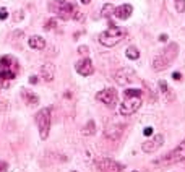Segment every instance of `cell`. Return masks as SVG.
Returning a JSON list of instances; mask_svg holds the SVG:
<instances>
[{
    "label": "cell",
    "instance_id": "cell-1",
    "mask_svg": "<svg viewBox=\"0 0 185 172\" xmlns=\"http://www.w3.org/2000/svg\"><path fill=\"white\" fill-rule=\"evenodd\" d=\"M20 70V63L13 55H2L0 57V83L3 88H8V81L16 78Z\"/></svg>",
    "mask_w": 185,
    "mask_h": 172
},
{
    "label": "cell",
    "instance_id": "cell-2",
    "mask_svg": "<svg viewBox=\"0 0 185 172\" xmlns=\"http://www.w3.org/2000/svg\"><path fill=\"white\" fill-rule=\"evenodd\" d=\"M177 54H179V46L175 44V42H170L167 44V47L162 51L161 54H158L153 59V70L154 71H162L166 70L167 67L172 65V62L175 60Z\"/></svg>",
    "mask_w": 185,
    "mask_h": 172
},
{
    "label": "cell",
    "instance_id": "cell-3",
    "mask_svg": "<svg viewBox=\"0 0 185 172\" xmlns=\"http://www.w3.org/2000/svg\"><path fill=\"white\" fill-rule=\"evenodd\" d=\"M180 161H185V140L177 148H174L172 151H169L167 154L161 156L159 159L153 161V166L166 167V166H170V164H175V162H180Z\"/></svg>",
    "mask_w": 185,
    "mask_h": 172
},
{
    "label": "cell",
    "instance_id": "cell-4",
    "mask_svg": "<svg viewBox=\"0 0 185 172\" xmlns=\"http://www.w3.org/2000/svg\"><path fill=\"white\" fill-rule=\"evenodd\" d=\"M125 36H127V31L124 29V28H117V26H112L111 25L109 29L99 34L97 39H99V42H101L102 46L114 47V46H117L119 42L125 38Z\"/></svg>",
    "mask_w": 185,
    "mask_h": 172
},
{
    "label": "cell",
    "instance_id": "cell-5",
    "mask_svg": "<svg viewBox=\"0 0 185 172\" xmlns=\"http://www.w3.org/2000/svg\"><path fill=\"white\" fill-rule=\"evenodd\" d=\"M51 11L55 13L59 18L62 20H72L73 18V13H75V5L70 3V2H65V0H54L51 2Z\"/></svg>",
    "mask_w": 185,
    "mask_h": 172
},
{
    "label": "cell",
    "instance_id": "cell-6",
    "mask_svg": "<svg viewBox=\"0 0 185 172\" xmlns=\"http://www.w3.org/2000/svg\"><path fill=\"white\" fill-rule=\"evenodd\" d=\"M36 124H38V128H39L41 140H46L49 137V132H51V107L41 109L36 114Z\"/></svg>",
    "mask_w": 185,
    "mask_h": 172
},
{
    "label": "cell",
    "instance_id": "cell-7",
    "mask_svg": "<svg viewBox=\"0 0 185 172\" xmlns=\"http://www.w3.org/2000/svg\"><path fill=\"white\" fill-rule=\"evenodd\" d=\"M141 107V96H125L124 102L120 104V114L122 115H132Z\"/></svg>",
    "mask_w": 185,
    "mask_h": 172
},
{
    "label": "cell",
    "instance_id": "cell-8",
    "mask_svg": "<svg viewBox=\"0 0 185 172\" xmlns=\"http://www.w3.org/2000/svg\"><path fill=\"white\" fill-rule=\"evenodd\" d=\"M96 167L101 172H122L125 169L124 164H120L114 159H109V157H102V159L96 161Z\"/></svg>",
    "mask_w": 185,
    "mask_h": 172
},
{
    "label": "cell",
    "instance_id": "cell-9",
    "mask_svg": "<svg viewBox=\"0 0 185 172\" xmlns=\"http://www.w3.org/2000/svg\"><path fill=\"white\" fill-rule=\"evenodd\" d=\"M96 97H97V101H101L107 107H114L117 104V91L114 88H106V89L97 91Z\"/></svg>",
    "mask_w": 185,
    "mask_h": 172
},
{
    "label": "cell",
    "instance_id": "cell-10",
    "mask_svg": "<svg viewBox=\"0 0 185 172\" xmlns=\"http://www.w3.org/2000/svg\"><path fill=\"white\" fill-rule=\"evenodd\" d=\"M162 145H164V135L158 133V135H153L148 141H145L143 145H141V149H143L145 153H154V151H158L159 148H162Z\"/></svg>",
    "mask_w": 185,
    "mask_h": 172
},
{
    "label": "cell",
    "instance_id": "cell-11",
    "mask_svg": "<svg viewBox=\"0 0 185 172\" xmlns=\"http://www.w3.org/2000/svg\"><path fill=\"white\" fill-rule=\"evenodd\" d=\"M133 80H135V71H133V68L124 67V68H119V70L115 71V81H117L120 86L132 84Z\"/></svg>",
    "mask_w": 185,
    "mask_h": 172
},
{
    "label": "cell",
    "instance_id": "cell-12",
    "mask_svg": "<svg viewBox=\"0 0 185 172\" xmlns=\"http://www.w3.org/2000/svg\"><path fill=\"white\" fill-rule=\"evenodd\" d=\"M75 70L81 76H89V75L94 73V67H92V62H91L89 57H83L81 60H78L76 65H75Z\"/></svg>",
    "mask_w": 185,
    "mask_h": 172
},
{
    "label": "cell",
    "instance_id": "cell-13",
    "mask_svg": "<svg viewBox=\"0 0 185 172\" xmlns=\"http://www.w3.org/2000/svg\"><path fill=\"white\" fill-rule=\"evenodd\" d=\"M41 78L44 81H47V83H51V81H54V78H55V65L54 63H51V62H47V63H44V65L41 67Z\"/></svg>",
    "mask_w": 185,
    "mask_h": 172
},
{
    "label": "cell",
    "instance_id": "cell-14",
    "mask_svg": "<svg viewBox=\"0 0 185 172\" xmlns=\"http://www.w3.org/2000/svg\"><path fill=\"white\" fill-rule=\"evenodd\" d=\"M124 132V125L120 124H115V122H112L111 125L106 127V137L107 138H112V140H117L120 138V135Z\"/></svg>",
    "mask_w": 185,
    "mask_h": 172
},
{
    "label": "cell",
    "instance_id": "cell-15",
    "mask_svg": "<svg viewBox=\"0 0 185 172\" xmlns=\"http://www.w3.org/2000/svg\"><path fill=\"white\" fill-rule=\"evenodd\" d=\"M132 13H133V7L130 3H124V5L117 7L115 11H114V15H115L119 20H129L132 16Z\"/></svg>",
    "mask_w": 185,
    "mask_h": 172
},
{
    "label": "cell",
    "instance_id": "cell-16",
    "mask_svg": "<svg viewBox=\"0 0 185 172\" xmlns=\"http://www.w3.org/2000/svg\"><path fill=\"white\" fill-rule=\"evenodd\" d=\"M21 94H23V99H25V102L28 106L33 107V106H38L39 104V97H38V94H34V93L23 89V91H21Z\"/></svg>",
    "mask_w": 185,
    "mask_h": 172
},
{
    "label": "cell",
    "instance_id": "cell-17",
    "mask_svg": "<svg viewBox=\"0 0 185 172\" xmlns=\"http://www.w3.org/2000/svg\"><path fill=\"white\" fill-rule=\"evenodd\" d=\"M29 47L31 49H36V51H41V49L46 47V41L41 38V36H31L29 38Z\"/></svg>",
    "mask_w": 185,
    "mask_h": 172
},
{
    "label": "cell",
    "instance_id": "cell-18",
    "mask_svg": "<svg viewBox=\"0 0 185 172\" xmlns=\"http://www.w3.org/2000/svg\"><path fill=\"white\" fill-rule=\"evenodd\" d=\"M81 133L84 135V137H92V135H96V124H94V120H89L88 124L84 125Z\"/></svg>",
    "mask_w": 185,
    "mask_h": 172
},
{
    "label": "cell",
    "instance_id": "cell-19",
    "mask_svg": "<svg viewBox=\"0 0 185 172\" xmlns=\"http://www.w3.org/2000/svg\"><path fill=\"white\" fill-rule=\"evenodd\" d=\"M125 55L130 60H137V59H140V51L137 49V46H129L125 51Z\"/></svg>",
    "mask_w": 185,
    "mask_h": 172
},
{
    "label": "cell",
    "instance_id": "cell-20",
    "mask_svg": "<svg viewBox=\"0 0 185 172\" xmlns=\"http://www.w3.org/2000/svg\"><path fill=\"white\" fill-rule=\"evenodd\" d=\"M114 11H115V7L111 5V3H106V5H102L101 16H102V18H111V16L114 15Z\"/></svg>",
    "mask_w": 185,
    "mask_h": 172
},
{
    "label": "cell",
    "instance_id": "cell-21",
    "mask_svg": "<svg viewBox=\"0 0 185 172\" xmlns=\"http://www.w3.org/2000/svg\"><path fill=\"white\" fill-rule=\"evenodd\" d=\"M158 84H159V89L164 93V96H167V101H172L174 96H172V91L167 88V83L164 80H161V81H158Z\"/></svg>",
    "mask_w": 185,
    "mask_h": 172
},
{
    "label": "cell",
    "instance_id": "cell-22",
    "mask_svg": "<svg viewBox=\"0 0 185 172\" xmlns=\"http://www.w3.org/2000/svg\"><path fill=\"white\" fill-rule=\"evenodd\" d=\"M125 96H143V91L141 89H137V88H133V89H125L124 91V97Z\"/></svg>",
    "mask_w": 185,
    "mask_h": 172
},
{
    "label": "cell",
    "instance_id": "cell-23",
    "mask_svg": "<svg viewBox=\"0 0 185 172\" xmlns=\"http://www.w3.org/2000/svg\"><path fill=\"white\" fill-rule=\"evenodd\" d=\"M54 28H57V18H51L47 21V23L44 25V29L46 31H51V29H54Z\"/></svg>",
    "mask_w": 185,
    "mask_h": 172
},
{
    "label": "cell",
    "instance_id": "cell-24",
    "mask_svg": "<svg viewBox=\"0 0 185 172\" xmlns=\"http://www.w3.org/2000/svg\"><path fill=\"white\" fill-rule=\"evenodd\" d=\"M175 10L179 13L185 11V0H175Z\"/></svg>",
    "mask_w": 185,
    "mask_h": 172
},
{
    "label": "cell",
    "instance_id": "cell-25",
    "mask_svg": "<svg viewBox=\"0 0 185 172\" xmlns=\"http://www.w3.org/2000/svg\"><path fill=\"white\" fill-rule=\"evenodd\" d=\"M78 52H80L81 55H84V57H88V54H89V49H88L86 46H80V47H78Z\"/></svg>",
    "mask_w": 185,
    "mask_h": 172
},
{
    "label": "cell",
    "instance_id": "cell-26",
    "mask_svg": "<svg viewBox=\"0 0 185 172\" xmlns=\"http://www.w3.org/2000/svg\"><path fill=\"white\" fill-rule=\"evenodd\" d=\"M8 18V11L7 8H0V20H7Z\"/></svg>",
    "mask_w": 185,
    "mask_h": 172
},
{
    "label": "cell",
    "instance_id": "cell-27",
    "mask_svg": "<svg viewBox=\"0 0 185 172\" xmlns=\"http://www.w3.org/2000/svg\"><path fill=\"white\" fill-rule=\"evenodd\" d=\"M73 18H75L76 21H81V20H83V15H81V13L78 11V10H75V13H73Z\"/></svg>",
    "mask_w": 185,
    "mask_h": 172
},
{
    "label": "cell",
    "instance_id": "cell-28",
    "mask_svg": "<svg viewBox=\"0 0 185 172\" xmlns=\"http://www.w3.org/2000/svg\"><path fill=\"white\" fill-rule=\"evenodd\" d=\"M7 169H8V164H7L5 161H0V172H5Z\"/></svg>",
    "mask_w": 185,
    "mask_h": 172
},
{
    "label": "cell",
    "instance_id": "cell-29",
    "mask_svg": "<svg viewBox=\"0 0 185 172\" xmlns=\"http://www.w3.org/2000/svg\"><path fill=\"white\" fill-rule=\"evenodd\" d=\"M15 21H18V20H23V11H16L15 13V18H13Z\"/></svg>",
    "mask_w": 185,
    "mask_h": 172
},
{
    "label": "cell",
    "instance_id": "cell-30",
    "mask_svg": "<svg viewBox=\"0 0 185 172\" xmlns=\"http://www.w3.org/2000/svg\"><path fill=\"white\" fill-rule=\"evenodd\" d=\"M145 135H146V137L153 135V128H151V127H146V128H145Z\"/></svg>",
    "mask_w": 185,
    "mask_h": 172
},
{
    "label": "cell",
    "instance_id": "cell-31",
    "mask_svg": "<svg viewBox=\"0 0 185 172\" xmlns=\"http://www.w3.org/2000/svg\"><path fill=\"white\" fill-rule=\"evenodd\" d=\"M29 83L31 84H38V76H29Z\"/></svg>",
    "mask_w": 185,
    "mask_h": 172
},
{
    "label": "cell",
    "instance_id": "cell-32",
    "mask_svg": "<svg viewBox=\"0 0 185 172\" xmlns=\"http://www.w3.org/2000/svg\"><path fill=\"white\" fill-rule=\"evenodd\" d=\"M172 78H174V80H180L182 75H180V73H177V71H174V73H172Z\"/></svg>",
    "mask_w": 185,
    "mask_h": 172
},
{
    "label": "cell",
    "instance_id": "cell-33",
    "mask_svg": "<svg viewBox=\"0 0 185 172\" xmlns=\"http://www.w3.org/2000/svg\"><path fill=\"white\" fill-rule=\"evenodd\" d=\"M159 41H161V42H166V41H167V34H161V36H159Z\"/></svg>",
    "mask_w": 185,
    "mask_h": 172
},
{
    "label": "cell",
    "instance_id": "cell-34",
    "mask_svg": "<svg viewBox=\"0 0 185 172\" xmlns=\"http://www.w3.org/2000/svg\"><path fill=\"white\" fill-rule=\"evenodd\" d=\"M89 2H91V0H81V3H83V5H88Z\"/></svg>",
    "mask_w": 185,
    "mask_h": 172
},
{
    "label": "cell",
    "instance_id": "cell-35",
    "mask_svg": "<svg viewBox=\"0 0 185 172\" xmlns=\"http://www.w3.org/2000/svg\"><path fill=\"white\" fill-rule=\"evenodd\" d=\"M133 172H138V170H133Z\"/></svg>",
    "mask_w": 185,
    "mask_h": 172
},
{
    "label": "cell",
    "instance_id": "cell-36",
    "mask_svg": "<svg viewBox=\"0 0 185 172\" xmlns=\"http://www.w3.org/2000/svg\"><path fill=\"white\" fill-rule=\"evenodd\" d=\"M73 172H76V170H73Z\"/></svg>",
    "mask_w": 185,
    "mask_h": 172
}]
</instances>
